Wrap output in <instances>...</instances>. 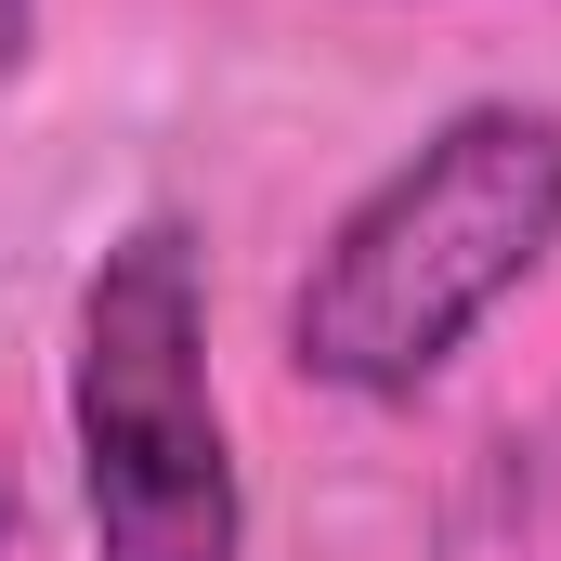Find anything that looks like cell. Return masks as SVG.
Listing matches in <instances>:
<instances>
[{
    "instance_id": "cell-1",
    "label": "cell",
    "mask_w": 561,
    "mask_h": 561,
    "mask_svg": "<svg viewBox=\"0 0 561 561\" xmlns=\"http://www.w3.org/2000/svg\"><path fill=\"white\" fill-rule=\"evenodd\" d=\"M549 249H561V118L470 105L327 236V262L287 300V353L327 392H419Z\"/></svg>"
},
{
    "instance_id": "cell-2",
    "label": "cell",
    "mask_w": 561,
    "mask_h": 561,
    "mask_svg": "<svg viewBox=\"0 0 561 561\" xmlns=\"http://www.w3.org/2000/svg\"><path fill=\"white\" fill-rule=\"evenodd\" d=\"M79 483L105 561H236L249 536L183 222H131L79 287Z\"/></svg>"
},
{
    "instance_id": "cell-3",
    "label": "cell",
    "mask_w": 561,
    "mask_h": 561,
    "mask_svg": "<svg viewBox=\"0 0 561 561\" xmlns=\"http://www.w3.org/2000/svg\"><path fill=\"white\" fill-rule=\"evenodd\" d=\"M13 53H26V0H0V66H13Z\"/></svg>"
},
{
    "instance_id": "cell-4",
    "label": "cell",
    "mask_w": 561,
    "mask_h": 561,
    "mask_svg": "<svg viewBox=\"0 0 561 561\" xmlns=\"http://www.w3.org/2000/svg\"><path fill=\"white\" fill-rule=\"evenodd\" d=\"M0 536H13V470H0Z\"/></svg>"
}]
</instances>
